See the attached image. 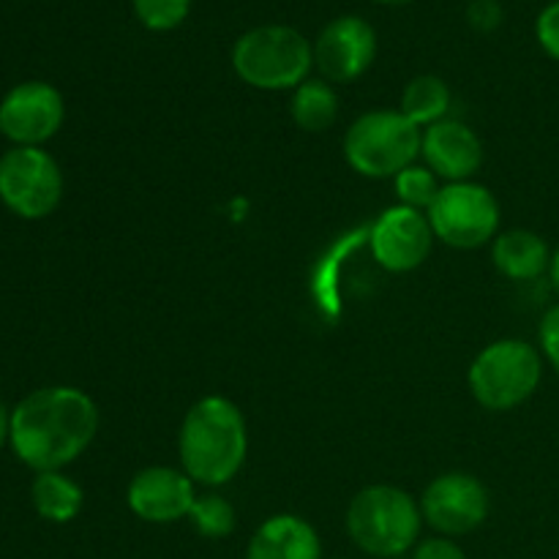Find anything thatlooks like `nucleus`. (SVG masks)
Returning <instances> with one entry per match:
<instances>
[{"label":"nucleus","instance_id":"f257e3e1","mask_svg":"<svg viewBox=\"0 0 559 559\" xmlns=\"http://www.w3.org/2000/svg\"><path fill=\"white\" fill-rule=\"evenodd\" d=\"M98 407L85 391L52 385L11 409V451L36 473L69 467L96 440Z\"/></svg>","mask_w":559,"mask_h":559},{"label":"nucleus","instance_id":"f03ea898","mask_svg":"<svg viewBox=\"0 0 559 559\" xmlns=\"http://www.w3.org/2000/svg\"><path fill=\"white\" fill-rule=\"evenodd\" d=\"M178 456L194 484H229L249 456V429L238 404L227 396H202L191 404L180 424Z\"/></svg>","mask_w":559,"mask_h":559},{"label":"nucleus","instance_id":"7ed1b4c3","mask_svg":"<svg viewBox=\"0 0 559 559\" xmlns=\"http://www.w3.org/2000/svg\"><path fill=\"white\" fill-rule=\"evenodd\" d=\"M424 513L399 486L374 484L349 500L347 533L360 551L377 559H396L418 544Z\"/></svg>","mask_w":559,"mask_h":559},{"label":"nucleus","instance_id":"20e7f679","mask_svg":"<svg viewBox=\"0 0 559 559\" xmlns=\"http://www.w3.org/2000/svg\"><path fill=\"white\" fill-rule=\"evenodd\" d=\"M233 69L257 91H295L314 69V44L293 25H257L235 41Z\"/></svg>","mask_w":559,"mask_h":559},{"label":"nucleus","instance_id":"39448f33","mask_svg":"<svg viewBox=\"0 0 559 559\" xmlns=\"http://www.w3.org/2000/svg\"><path fill=\"white\" fill-rule=\"evenodd\" d=\"M544 380V355L522 338H500L478 353L467 371L475 402L489 413H511L522 407Z\"/></svg>","mask_w":559,"mask_h":559},{"label":"nucleus","instance_id":"423d86ee","mask_svg":"<svg viewBox=\"0 0 559 559\" xmlns=\"http://www.w3.org/2000/svg\"><path fill=\"white\" fill-rule=\"evenodd\" d=\"M424 129L399 109H371L344 134V158L364 178H396L420 156Z\"/></svg>","mask_w":559,"mask_h":559},{"label":"nucleus","instance_id":"0eeeda50","mask_svg":"<svg viewBox=\"0 0 559 559\" xmlns=\"http://www.w3.org/2000/svg\"><path fill=\"white\" fill-rule=\"evenodd\" d=\"M435 238L453 249H478L500 235V202L486 186L462 180L442 186L435 205L426 211Z\"/></svg>","mask_w":559,"mask_h":559},{"label":"nucleus","instance_id":"6e6552de","mask_svg":"<svg viewBox=\"0 0 559 559\" xmlns=\"http://www.w3.org/2000/svg\"><path fill=\"white\" fill-rule=\"evenodd\" d=\"M0 200L14 216L38 222L58 211L63 173L41 147H11L0 158Z\"/></svg>","mask_w":559,"mask_h":559},{"label":"nucleus","instance_id":"1a4fd4ad","mask_svg":"<svg viewBox=\"0 0 559 559\" xmlns=\"http://www.w3.org/2000/svg\"><path fill=\"white\" fill-rule=\"evenodd\" d=\"M63 120L66 102L49 82H20L0 102V134L14 147H41L58 134Z\"/></svg>","mask_w":559,"mask_h":559},{"label":"nucleus","instance_id":"9d476101","mask_svg":"<svg viewBox=\"0 0 559 559\" xmlns=\"http://www.w3.org/2000/svg\"><path fill=\"white\" fill-rule=\"evenodd\" d=\"M424 522L445 538L467 535L489 519V491L469 473H442L420 497Z\"/></svg>","mask_w":559,"mask_h":559},{"label":"nucleus","instance_id":"9b49d317","mask_svg":"<svg viewBox=\"0 0 559 559\" xmlns=\"http://www.w3.org/2000/svg\"><path fill=\"white\" fill-rule=\"evenodd\" d=\"M377 58V31L358 14L328 22L314 38V69L331 85L360 80Z\"/></svg>","mask_w":559,"mask_h":559},{"label":"nucleus","instance_id":"f8f14e48","mask_svg":"<svg viewBox=\"0 0 559 559\" xmlns=\"http://www.w3.org/2000/svg\"><path fill=\"white\" fill-rule=\"evenodd\" d=\"M369 246L377 265L391 273H409L429 260L435 229L424 211L393 205L371 224Z\"/></svg>","mask_w":559,"mask_h":559},{"label":"nucleus","instance_id":"ddd939ff","mask_svg":"<svg viewBox=\"0 0 559 559\" xmlns=\"http://www.w3.org/2000/svg\"><path fill=\"white\" fill-rule=\"evenodd\" d=\"M194 500V480L183 469L162 467V464L140 469L126 489L131 513L151 524H173L189 519Z\"/></svg>","mask_w":559,"mask_h":559},{"label":"nucleus","instance_id":"4468645a","mask_svg":"<svg viewBox=\"0 0 559 559\" xmlns=\"http://www.w3.org/2000/svg\"><path fill=\"white\" fill-rule=\"evenodd\" d=\"M420 156L437 178L448 183H462L473 178L484 164V142L467 123L445 118L424 129Z\"/></svg>","mask_w":559,"mask_h":559},{"label":"nucleus","instance_id":"2eb2a0df","mask_svg":"<svg viewBox=\"0 0 559 559\" xmlns=\"http://www.w3.org/2000/svg\"><path fill=\"white\" fill-rule=\"evenodd\" d=\"M246 559H322L320 535L306 519L276 513L251 535Z\"/></svg>","mask_w":559,"mask_h":559},{"label":"nucleus","instance_id":"dca6fc26","mask_svg":"<svg viewBox=\"0 0 559 559\" xmlns=\"http://www.w3.org/2000/svg\"><path fill=\"white\" fill-rule=\"evenodd\" d=\"M491 262L511 282H535L549 273L551 249L533 229H506L491 240Z\"/></svg>","mask_w":559,"mask_h":559},{"label":"nucleus","instance_id":"f3484780","mask_svg":"<svg viewBox=\"0 0 559 559\" xmlns=\"http://www.w3.org/2000/svg\"><path fill=\"white\" fill-rule=\"evenodd\" d=\"M31 502L44 522L69 524L80 516L85 506V491L76 480L63 475V469L55 473H36L31 486Z\"/></svg>","mask_w":559,"mask_h":559},{"label":"nucleus","instance_id":"a211bd4d","mask_svg":"<svg viewBox=\"0 0 559 559\" xmlns=\"http://www.w3.org/2000/svg\"><path fill=\"white\" fill-rule=\"evenodd\" d=\"M451 102V87H448V82L442 76L420 74L415 80H409L407 87H404L399 112L413 120L418 129H429V126L445 120Z\"/></svg>","mask_w":559,"mask_h":559},{"label":"nucleus","instance_id":"6ab92c4d","mask_svg":"<svg viewBox=\"0 0 559 559\" xmlns=\"http://www.w3.org/2000/svg\"><path fill=\"white\" fill-rule=\"evenodd\" d=\"M289 115L295 126L309 134L328 131L338 118V96L331 82L325 80H306L293 91L289 102Z\"/></svg>","mask_w":559,"mask_h":559},{"label":"nucleus","instance_id":"aec40b11","mask_svg":"<svg viewBox=\"0 0 559 559\" xmlns=\"http://www.w3.org/2000/svg\"><path fill=\"white\" fill-rule=\"evenodd\" d=\"M189 519L191 524H194L197 533H200L202 538H211V540L229 538L235 524H238V513H235L233 502L222 495L197 497L194 506H191Z\"/></svg>","mask_w":559,"mask_h":559},{"label":"nucleus","instance_id":"412c9836","mask_svg":"<svg viewBox=\"0 0 559 559\" xmlns=\"http://www.w3.org/2000/svg\"><path fill=\"white\" fill-rule=\"evenodd\" d=\"M393 186H396L399 205L415 207V211H429L435 205L437 194H440V178L431 173L426 164H409L407 169L393 178Z\"/></svg>","mask_w":559,"mask_h":559},{"label":"nucleus","instance_id":"4be33fe9","mask_svg":"<svg viewBox=\"0 0 559 559\" xmlns=\"http://www.w3.org/2000/svg\"><path fill=\"white\" fill-rule=\"evenodd\" d=\"M194 0H131L136 20L153 33H169L183 25Z\"/></svg>","mask_w":559,"mask_h":559},{"label":"nucleus","instance_id":"5701e85b","mask_svg":"<svg viewBox=\"0 0 559 559\" xmlns=\"http://www.w3.org/2000/svg\"><path fill=\"white\" fill-rule=\"evenodd\" d=\"M535 38H538L540 49L559 63V0L544 5V11L535 20Z\"/></svg>","mask_w":559,"mask_h":559},{"label":"nucleus","instance_id":"b1692460","mask_svg":"<svg viewBox=\"0 0 559 559\" xmlns=\"http://www.w3.org/2000/svg\"><path fill=\"white\" fill-rule=\"evenodd\" d=\"M538 349L544 355V364H549L559 374V304L546 309V314L540 317Z\"/></svg>","mask_w":559,"mask_h":559},{"label":"nucleus","instance_id":"393cba45","mask_svg":"<svg viewBox=\"0 0 559 559\" xmlns=\"http://www.w3.org/2000/svg\"><path fill=\"white\" fill-rule=\"evenodd\" d=\"M467 22L478 33H491L502 25V5L497 0H469Z\"/></svg>","mask_w":559,"mask_h":559},{"label":"nucleus","instance_id":"a878e982","mask_svg":"<svg viewBox=\"0 0 559 559\" xmlns=\"http://www.w3.org/2000/svg\"><path fill=\"white\" fill-rule=\"evenodd\" d=\"M413 559H467V555H464V549L456 540L442 535V538H429L415 546Z\"/></svg>","mask_w":559,"mask_h":559},{"label":"nucleus","instance_id":"bb28decb","mask_svg":"<svg viewBox=\"0 0 559 559\" xmlns=\"http://www.w3.org/2000/svg\"><path fill=\"white\" fill-rule=\"evenodd\" d=\"M9 437H11V413L5 409V404L0 402V448L9 442Z\"/></svg>","mask_w":559,"mask_h":559},{"label":"nucleus","instance_id":"cd10ccee","mask_svg":"<svg viewBox=\"0 0 559 559\" xmlns=\"http://www.w3.org/2000/svg\"><path fill=\"white\" fill-rule=\"evenodd\" d=\"M549 278H551V287L559 293V249L551 254V265H549Z\"/></svg>","mask_w":559,"mask_h":559},{"label":"nucleus","instance_id":"c85d7f7f","mask_svg":"<svg viewBox=\"0 0 559 559\" xmlns=\"http://www.w3.org/2000/svg\"><path fill=\"white\" fill-rule=\"evenodd\" d=\"M374 3H380V5H404V3H409V0H374Z\"/></svg>","mask_w":559,"mask_h":559},{"label":"nucleus","instance_id":"c756f323","mask_svg":"<svg viewBox=\"0 0 559 559\" xmlns=\"http://www.w3.org/2000/svg\"><path fill=\"white\" fill-rule=\"evenodd\" d=\"M333 559H347V557H333Z\"/></svg>","mask_w":559,"mask_h":559}]
</instances>
